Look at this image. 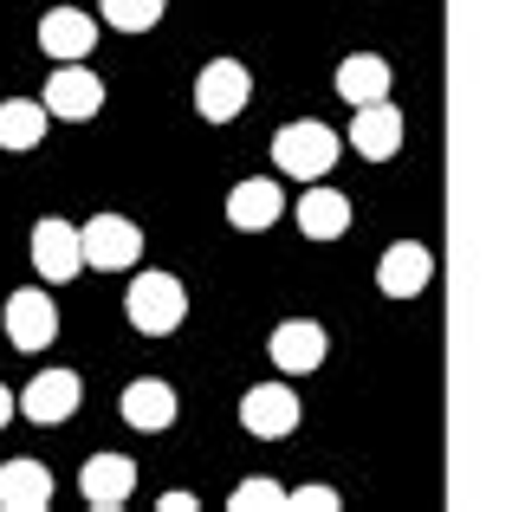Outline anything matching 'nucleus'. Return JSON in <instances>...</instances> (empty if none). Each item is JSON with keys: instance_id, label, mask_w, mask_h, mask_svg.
<instances>
[{"instance_id": "23", "label": "nucleus", "mask_w": 512, "mask_h": 512, "mask_svg": "<svg viewBox=\"0 0 512 512\" xmlns=\"http://www.w3.org/2000/svg\"><path fill=\"white\" fill-rule=\"evenodd\" d=\"M286 506H299V512H338L344 500L331 487H299V493H286Z\"/></svg>"}, {"instance_id": "5", "label": "nucleus", "mask_w": 512, "mask_h": 512, "mask_svg": "<svg viewBox=\"0 0 512 512\" xmlns=\"http://www.w3.org/2000/svg\"><path fill=\"white\" fill-rule=\"evenodd\" d=\"M46 111L65 117V124H85V117L104 111V78L91 72L85 59H65L59 72L46 78Z\"/></svg>"}, {"instance_id": "12", "label": "nucleus", "mask_w": 512, "mask_h": 512, "mask_svg": "<svg viewBox=\"0 0 512 512\" xmlns=\"http://www.w3.org/2000/svg\"><path fill=\"white\" fill-rule=\"evenodd\" d=\"M78 493H85L98 512H117L130 493H137V461H130V454H91L85 474H78Z\"/></svg>"}, {"instance_id": "20", "label": "nucleus", "mask_w": 512, "mask_h": 512, "mask_svg": "<svg viewBox=\"0 0 512 512\" xmlns=\"http://www.w3.org/2000/svg\"><path fill=\"white\" fill-rule=\"evenodd\" d=\"M39 137H46V98H7L0 104V150L26 156Z\"/></svg>"}, {"instance_id": "4", "label": "nucleus", "mask_w": 512, "mask_h": 512, "mask_svg": "<svg viewBox=\"0 0 512 512\" xmlns=\"http://www.w3.org/2000/svg\"><path fill=\"white\" fill-rule=\"evenodd\" d=\"M78 240H85V266H98V273H124V266L143 260V234H137V221H124V214L85 221Z\"/></svg>"}, {"instance_id": "18", "label": "nucleus", "mask_w": 512, "mask_h": 512, "mask_svg": "<svg viewBox=\"0 0 512 512\" xmlns=\"http://www.w3.org/2000/svg\"><path fill=\"white\" fill-rule=\"evenodd\" d=\"M46 506H52V474L39 461L0 467V512H46Z\"/></svg>"}, {"instance_id": "1", "label": "nucleus", "mask_w": 512, "mask_h": 512, "mask_svg": "<svg viewBox=\"0 0 512 512\" xmlns=\"http://www.w3.org/2000/svg\"><path fill=\"white\" fill-rule=\"evenodd\" d=\"M124 312H130V325H137L143 338H169V331L188 318V292H182L175 273H137L130 292H124Z\"/></svg>"}, {"instance_id": "16", "label": "nucleus", "mask_w": 512, "mask_h": 512, "mask_svg": "<svg viewBox=\"0 0 512 512\" xmlns=\"http://www.w3.org/2000/svg\"><path fill=\"white\" fill-rule=\"evenodd\" d=\"M286 214V195H279V182H240L234 195H227V221L240 227V234H266V227Z\"/></svg>"}, {"instance_id": "7", "label": "nucleus", "mask_w": 512, "mask_h": 512, "mask_svg": "<svg viewBox=\"0 0 512 512\" xmlns=\"http://www.w3.org/2000/svg\"><path fill=\"white\" fill-rule=\"evenodd\" d=\"M240 428L260 441H286L292 428H299V396H292V383H253L247 396H240Z\"/></svg>"}, {"instance_id": "6", "label": "nucleus", "mask_w": 512, "mask_h": 512, "mask_svg": "<svg viewBox=\"0 0 512 512\" xmlns=\"http://www.w3.org/2000/svg\"><path fill=\"white\" fill-rule=\"evenodd\" d=\"M325 325L318 318H286V325H273V338H266V357H273L279 376H312L318 363H325Z\"/></svg>"}, {"instance_id": "3", "label": "nucleus", "mask_w": 512, "mask_h": 512, "mask_svg": "<svg viewBox=\"0 0 512 512\" xmlns=\"http://www.w3.org/2000/svg\"><path fill=\"white\" fill-rule=\"evenodd\" d=\"M247 98H253V78H247V65H240V59H208V65H201L195 111L208 117V124H234V117L247 111Z\"/></svg>"}, {"instance_id": "17", "label": "nucleus", "mask_w": 512, "mask_h": 512, "mask_svg": "<svg viewBox=\"0 0 512 512\" xmlns=\"http://www.w3.org/2000/svg\"><path fill=\"white\" fill-rule=\"evenodd\" d=\"M389 85H396V72H389V59H376V52H350V59L338 65V98L350 104V111L389 98Z\"/></svg>"}, {"instance_id": "14", "label": "nucleus", "mask_w": 512, "mask_h": 512, "mask_svg": "<svg viewBox=\"0 0 512 512\" xmlns=\"http://www.w3.org/2000/svg\"><path fill=\"white\" fill-rule=\"evenodd\" d=\"M117 409H124V428H137V435H163V428H175V409H182V402H175L169 383L137 376V383L124 389V402H117Z\"/></svg>"}, {"instance_id": "24", "label": "nucleus", "mask_w": 512, "mask_h": 512, "mask_svg": "<svg viewBox=\"0 0 512 512\" xmlns=\"http://www.w3.org/2000/svg\"><path fill=\"white\" fill-rule=\"evenodd\" d=\"M13 409H20V396H7V383H0V428L13 422Z\"/></svg>"}, {"instance_id": "11", "label": "nucleus", "mask_w": 512, "mask_h": 512, "mask_svg": "<svg viewBox=\"0 0 512 512\" xmlns=\"http://www.w3.org/2000/svg\"><path fill=\"white\" fill-rule=\"evenodd\" d=\"M402 111L389 98H376V104H357V117H350V150L363 156V163H389V156L402 150Z\"/></svg>"}, {"instance_id": "10", "label": "nucleus", "mask_w": 512, "mask_h": 512, "mask_svg": "<svg viewBox=\"0 0 512 512\" xmlns=\"http://www.w3.org/2000/svg\"><path fill=\"white\" fill-rule=\"evenodd\" d=\"M7 338L13 350H46L59 338V305L46 299V286H20L7 299Z\"/></svg>"}, {"instance_id": "9", "label": "nucleus", "mask_w": 512, "mask_h": 512, "mask_svg": "<svg viewBox=\"0 0 512 512\" xmlns=\"http://www.w3.org/2000/svg\"><path fill=\"white\" fill-rule=\"evenodd\" d=\"M78 402H85V383H78V370H46L33 376V383L20 389V415L39 428L65 422V415H78Z\"/></svg>"}, {"instance_id": "13", "label": "nucleus", "mask_w": 512, "mask_h": 512, "mask_svg": "<svg viewBox=\"0 0 512 512\" xmlns=\"http://www.w3.org/2000/svg\"><path fill=\"white\" fill-rule=\"evenodd\" d=\"M428 279H435V253H428L422 240H396V247L376 260V286H383L389 299H415Z\"/></svg>"}, {"instance_id": "8", "label": "nucleus", "mask_w": 512, "mask_h": 512, "mask_svg": "<svg viewBox=\"0 0 512 512\" xmlns=\"http://www.w3.org/2000/svg\"><path fill=\"white\" fill-rule=\"evenodd\" d=\"M33 266L46 273V286H65V279L85 273V240H78V227L59 221V214H46V221L33 227Z\"/></svg>"}, {"instance_id": "21", "label": "nucleus", "mask_w": 512, "mask_h": 512, "mask_svg": "<svg viewBox=\"0 0 512 512\" xmlns=\"http://www.w3.org/2000/svg\"><path fill=\"white\" fill-rule=\"evenodd\" d=\"M169 0H98L104 26H117V33H150L156 20H163Z\"/></svg>"}, {"instance_id": "19", "label": "nucleus", "mask_w": 512, "mask_h": 512, "mask_svg": "<svg viewBox=\"0 0 512 512\" xmlns=\"http://www.w3.org/2000/svg\"><path fill=\"white\" fill-rule=\"evenodd\" d=\"M344 227H350V201L338 195V188L318 182V188H305V195H299V234L305 240H338Z\"/></svg>"}, {"instance_id": "15", "label": "nucleus", "mask_w": 512, "mask_h": 512, "mask_svg": "<svg viewBox=\"0 0 512 512\" xmlns=\"http://www.w3.org/2000/svg\"><path fill=\"white\" fill-rule=\"evenodd\" d=\"M39 46H46V59H85L91 46H98V20L78 7H52L46 20H39Z\"/></svg>"}, {"instance_id": "2", "label": "nucleus", "mask_w": 512, "mask_h": 512, "mask_svg": "<svg viewBox=\"0 0 512 512\" xmlns=\"http://www.w3.org/2000/svg\"><path fill=\"white\" fill-rule=\"evenodd\" d=\"M331 163H338V130H325V124H286L273 137V169H286V175H299V182H318Z\"/></svg>"}, {"instance_id": "22", "label": "nucleus", "mask_w": 512, "mask_h": 512, "mask_svg": "<svg viewBox=\"0 0 512 512\" xmlns=\"http://www.w3.org/2000/svg\"><path fill=\"white\" fill-rule=\"evenodd\" d=\"M227 506L234 512H273V506H286V487H273L266 474H253V480H240V487L227 493Z\"/></svg>"}]
</instances>
